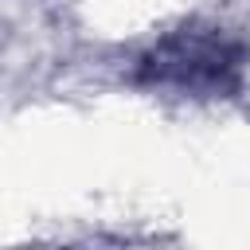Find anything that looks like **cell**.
<instances>
[{
	"label": "cell",
	"instance_id": "1",
	"mask_svg": "<svg viewBox=\"0 0 250 250\" xmlns=\"http://www.w3.org/2000/svg\"><path fill=\"white\" fill-rule=\"evenodd\" d=\"M246 51L242 43L219 35L215 27H180L141 55V82L176 86L191 94H223L238 86Z\"/></svg>",
	"mask_w": 250,
	"mask_h": 250
}]
</instances>
